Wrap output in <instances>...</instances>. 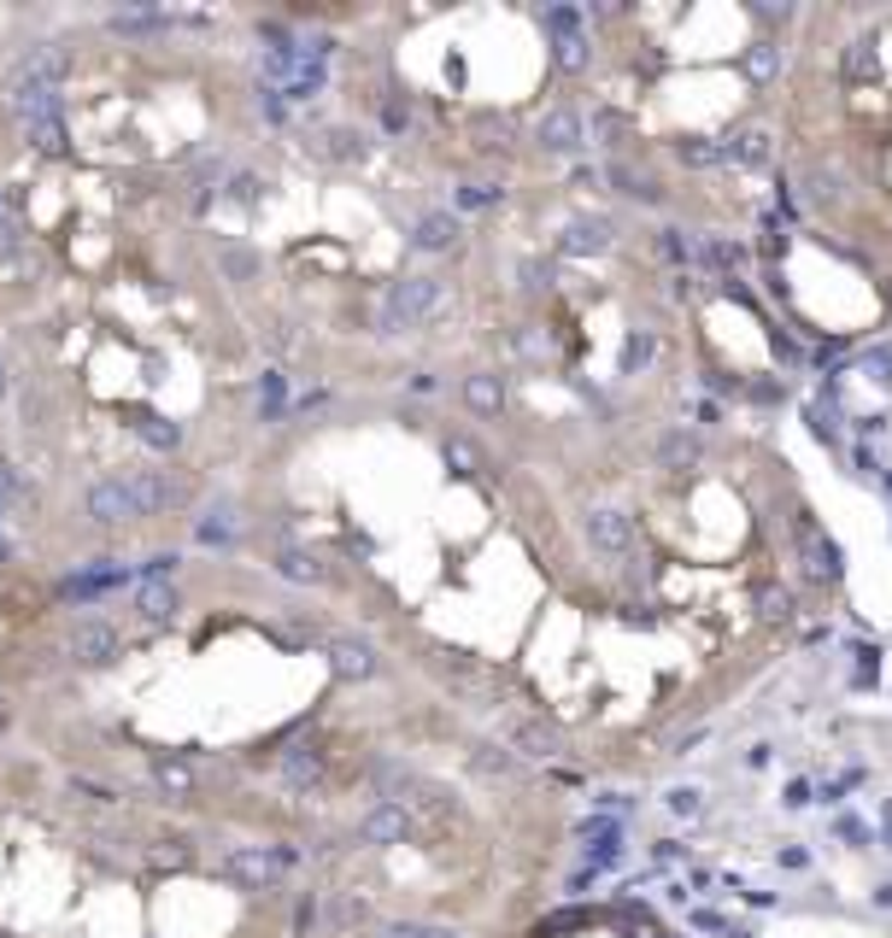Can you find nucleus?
Here are the masks:
<instances>
[{"mask_svg": "<svg viewBox=\"0 0 892 938\" xmlns=\"http://www.w3.org/2000/svg\"><path fill=\"white\" fill-rule=\"evenodd\" d=\"M658 458H664L670 470H693L699 464V440L687 435V428H670V435L658 440Z\"/></svg>", "mask_w": 892, "mask_h": 938, "instance_id": "obj_8", "label": "nucleus"}, {"mask_svg": "<svg viewBox=\"0 0 892 938\" xmlns=\"http://www.w3.org/2000/svg\"><path fill=\"white\" fill-rule=\"evenodd\" d=\"M453 235H458V223L446 218V211H435V218L417 223V247H453Z\"/></svg>", "mask_w": 892, "mask_h": 938, "instance_id": "obj_10", "label": "nucleus"}, {"mask_svg": "<svg viewBox=\"0 0 892 938\" xmlns=\"http://www.w3.org/2000/svg\"><path fill=\"white\" fill-rule=\"evenodd\" d=\"M793 534H799L804 557H811V575H816V581H840V552H833V540H828V534L816 528L811 516H799V523H793Z\"/></svg>", "mask_w": 892, "mask_h": 938, "instance_id": "obj_3", "label": "nucleus"}, {"mask_svg": "<svg viewBox=\"0 0 892 938\" xmlns=\"http://www.w3.org/2000/svg\"><path fill=\"white\" fill-rule=\"evenodd\" d=\"M845 77H875V48L869 41H852V48H845Z\"/></svg>", "mask_w": 892, "mask_h": 938, "instance_id": "obj_12", "label": "nucleus"}, {"mask_svg": "<svg viewBox=\"0 0 892 938\" xmlns=\"http://www.w3.org/2000/svg\"><path fill=\"white\" fill-rule=\"evenodd\" d=\"M540 147H552V153L582 147V112H575L570 100H558V106L540 118Z\"/></svg>", "mask_w": 892, "mask_h": 938, "instance_id": "obj_4", "label": "nucleus"}, {"mask_svg": "<svg viewBox=\"0 0 892 938\" xmlns=\"http://www.w3.org/2000/svg\"><path fill=\"white\" fill-rule=\"evenodd\" d=\"M728 158H734V165H746V170L769 165V136H764V129H740V136L728 141Z\"/></svg>", "mask_w": 892, "mask_h": 938, "instance_id": "obj_7", "label": "nucleus"}, {"mask_svg": "<svg viewBox=\"0 0 892 938\" xmlns=\"http://www.w3.org/2000/svg\"><path fill=\"white\" fill-rule=\"evenodd\" d=\"M670 810H675V815H693V810H699V792H687V786L670 792Z\"/></svg>", "mask_w": 892, "mask_h": 938, "instance_id": "obj_16", "label": "nucleus"}, {"mask_svg": "<svg viewBox=\"0 0 892 938\" xmlns=\"http://www.w3.org/2000/svg\"><path fill=\"white\" fill-rule=\"evenodd\" d=\"M300 850L153 792L0 762V938H277Z\"/></svg>", "mask_w": 892, "mask_h": 938, "instance_id": "obj_1", "label": "nucleus"}, {"mask_svg": "<svg viewBox=\"0 0 892 938\" xmlns=\"http://www.w3.org/2000/svg\"><path fill=\"white\" fill-rule=\"evenodd\" d=\"M804 182H811V194H816V200H828V194H833V182H840V177H833L828 165H811V170H804Z\"/></svg>", "mask_w": 892, "mask_h": 938, "instance_id": "obj_14", "label": "nucleus"}, {"mask_svg": "<svg viewBox=\"0 0 892 938\" xmlns=\"http://www.w3.org/2000/svg\"><path fill=\"white\" fill-rule=\"evenodd\" d=\"M775 65H781V53H775L769 41H757V48H752V77H757V82H769V77H775Z\"/></svg>", "mask_w": 892, "mask_h": 938, "instance_id": "obj_13", "label": "nucleus"}, {"mask_svg": "<svg viewBox=\"0 0 892 938\" xmlns=\"http://www.w3.org/2000/svg\"><path fill=\"white\" fill-rule=\"evenodd\" d=\"M329 663H335L341 681H365V674L377 669V663H370V645H365V640H335V645H329Z\"/></svg>", "mask_w": 892, "mask_h": 938, "instance_id": "obj_6", "label": "nucleus"}, {"mask_svg": "<svg viewBox=\"0 0 892 938\" xmlns=\"http://www.w3.org/2000/svg\"><path fill=\"white\" fill-rule=\"evenodd\" d=\"M787 611H793V599H787L781 587H764V616H769V622H781Z\"/></svg>", "mask_w": 892, "mask_h": 938, "instance_id": "obj_15", "label": "nucleus"}, {"mask_svg": "<svg viewBox=\"0 0 892 938\" xmlns=\"http://www.w3.org/2000/svg\"><path fill=\"white\" fill-rule=\"evenodd\" d=\"M464 399H470V411L494 416V411H499V382H494V375H470V382H464Z\"/></svg>", "mask_w": 892, "mask_h": 938, "instance_id": "obj_9", "label": "nucleus"}, {"mask_svg": "<svg viewBox=\"0 0 892 938\" xmlns=\"http://www.w3.org/2000/svg\"><path fill=\"white\" fill-rule=\"evenodd\" d=\"M564 247L570 253H606L611 247V223L606 218H570L564 223Z\"/></svg>", "mask_w": 892, "mask_h": 938, "instance_id": "obj_5", "label": "nucleus"}, {"mask_svg": "<svg viewBox=\"0 0 892 938\" xmlns=\"http://www.w3.org/2000/svg\"><path fill=\"white\" fill-rule=\"evenodd\" d=\"M652 352H658V335H628V346H623V370H640V364H652Z\"/></svg>", "mask_w": 892, "mask_h": 938, "instance_id": "obj_11", "label": "nucleus"}, {"mask_svg": "<svg viewBox=\"0 0 892 938\" xmlns=\"http://www.w3.org/2000/svg\"><path fill=\"white\" fill-rule=\"evenodd\" d=\"M587 540H594L599 552L623 557V552H635V523H628L623 511H611V504H594V511H587Z\"/></svg>", "mask_w": 892, "mask_h": 938, "instance_id": "obj_2", "label": "nucleus"}]
</instances>
